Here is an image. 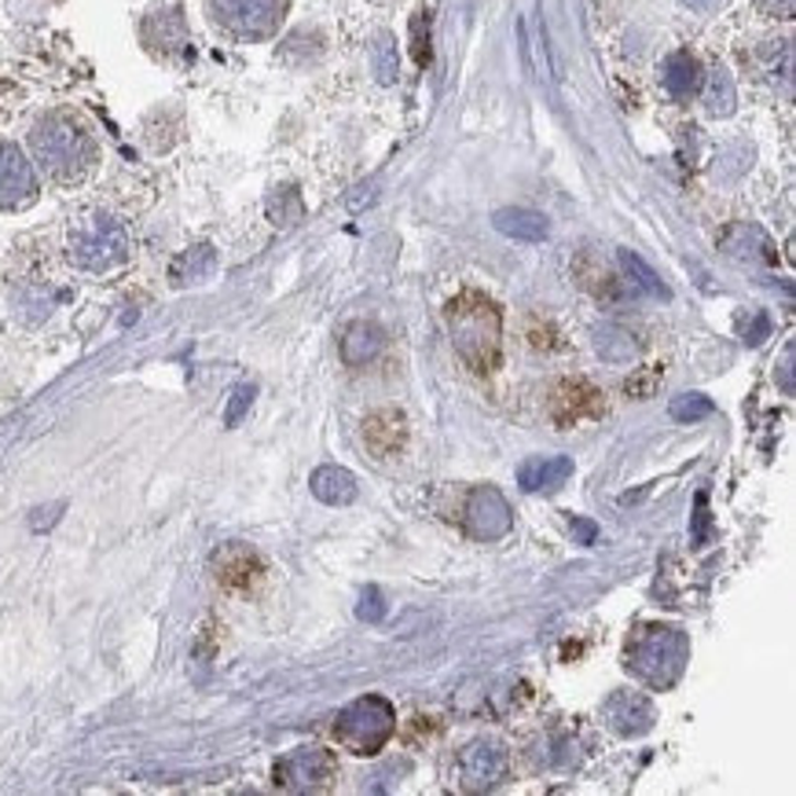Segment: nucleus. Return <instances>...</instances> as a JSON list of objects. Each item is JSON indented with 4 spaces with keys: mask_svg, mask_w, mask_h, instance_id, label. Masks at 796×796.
Listing matches in <instances>:
<instances>
[{
    "mask_svg": "<svg viewBox=\"0 0 796 796\" xmlns=\"http://www.w3.org/2000/svg\"><path fill=\"white\" fill-rule=\"evenodd\" d=\"M34 162L56 184H81L96 169V140L78 118L67 111H52L30 129Z\"/></svg>",
    "mask_w": 796,
    "mask_h": 796,
    "instance_id": "f257e3e1",
    "label": "nucleus"
},
{
    "mask_svg": "<svg viewBox=\"0 0 796 796\" xmlns=\"http://www.w3.org/2000/svg\"><path fill=\"white\" fill-rule=\"evenodd\" d=\"M452 345L460 360L477 375H488L499 364V338H504V320L499 309L482 294H466L452 305Z\"/></svg>",
    "mask_w": 796,
    "mask_h": 796,
    "instance_id": "f03ea898",
    "label": "nucleus"
},
{
    "mask_svg": "<svg viewBox=\"0 0 796 796\" xmlns=\"http://www.w3.org/2000/svg\"><path fill=\"white\" fill-rule=\"evenodd\" d=\"M690 661V639L672 624H646L628 642V668L653 690H668L679 683Z\"/></svg>",
    "mask_w": 796,
    "mask_h": 796,
    "instance_id": "7ed1b4c3",
    "label": "nucleus"
},
{
    "mask_svg": "<svg viewBox=\"0 0 796 796\" xmlns=\"http://www.w3.org/2000/svg\"><path fill=\"white\" fill-rule=\"evenodd\" d=\"M393 730H397V708L378 694L356 697L334 716L338 745L349 749L353 756H375V752L386 749Z\"/></svg>",
    "mask_w": 796,
    "mask_h": 796,
    "instance_id": "20e7f679",
    "label": "nucleus"
},
{
    "mask_svg": "<svg viewBox=\"0 0 796 796\" xmlns=\"http://www.w3.org/2000/svg\"><path fill=\"white\" fill-rule=\"evenodd\" d=\"M70 261L81 272H114L118 265H125L129 257V235L122 221L107 213H89L70 228Z\"/></svg>",
    "mask_w": 796,
    "mask_h": 796,
    "instance_id": "39448f33",
    "label": "nucleus"
},
{
    "mask_svg": "<svg viewBox=\"0 0 796 796\" xmlns=\"http://www.w3.org/2000/svg\"><path fill=\"white\" fill-rule=\"evenodd\" d=\"M290 0H210L213 23L239 41L272 37L287 15Z\"/></svg>",
    "mask_w": 796,
    "mask_h": 796,
    "instance_id": "423d86ee",
    "label": "nucleus"
},
{
    "mask_svg": "<svg viewBox=\"0 0 796 796\" xmlns=\"http://www.w3.org/2000/svg\"><path fill=\"white\" fill-rule=\"evenodd\" d=\"M272 778L287 793H316V789H327V785L338 778V760L320 745H305L287 752V756L276 763Z\"/></svg>",
    "mask_w": 796,
    "mask_h": 796,
    "instance_id": "0eeeda50",
    "label": "nucleus"
},
{
    "mask_svg": "<svg viewBox=\"0 0 796 796\" xmlns=\"http://www.w3.org/2000/svg\"><path fill=\"white\" fill-rule=\"evenodd\" d=\"M463 526L474 540H485V543L504 540L510 532V526H515V515H510L507 496L499 493L496 485H477L474 493L466 496Z\"/></svg>",
    "mask_w": 796,
    "mask_h": 796,
    "instance_id": "6e6552de",
    "label": "nucleus"
},
{
    "mask_svg": "<svg viewBox=\"0 0 796 796\" xmlns=\"http://www.w3.org/2000/svg\"><path fill=\"white\" fill-rule=\"evenodd\" d=\"M510 756L504 745L496 741H471L460 752V774H463V789L471 793H488L507 778Z\"/></svg>",
    "mask_w": 796,
    "mask_h": 796,
    "instance_id": "1a4fd4ad",
    "label": "nucleus"
},
{
    "mask_svg": "<svg viewBox=\"0 0 796 796\" xmlns=\"http://www.w3.org/2000/svg\"><path fill=\"white\" fill-rule=\"evenodd\" d=\"M37 199V173L15 144L0 140V210H23Z\"/></svg>",
    "mask_w": 796,
    "mask_h": 796,
    "instance_id": "9d476101",
    "label": "nucleus"
},
{
    "mask_svg": "<svg viewBox=\"0 0 796 796\" xmlns=\"http://www.w3.org/2000/svg\"><path fill=\"white\" fill-rule=\"evenodd\" d=\"M602 719H606V727L613 730V734L639 738V734H646V730H653V723H657V708H653V701L646 694L617 690V694L606 697Z\"/></svg>",
    "mask_w": 796,
    "mask_h": 796,
    "instance_id": "9b49d317",
    "label": "nucleus"
},
{
    "mask_svg": "<svg viewBox=\"0 0 796 796\" xmlns=\"http://www.w3.org/2000/svg\"><path fill=\"white\" fill-rule=\"evenodd\" d=\"M518 41H521V59H526V67L537 74L540 81H559V63H554V56H551L548 23H543L540 12L521 15Z\"/></svg>",
    "mask_w": 796,
    "mask_h": 796,
    "instance_id": "f8f14e48",
    "label": "nucleus"
},
{
    "mask_svg": "<svg viewBox=\"0 0 796 796\" xmlns=\"http://www.w3.org/2000/svg\"><path fill=\"white\" fill-rule=\"evenodd\" d=\"M573 477L570 455H537L518 466V485L526 493H559V488Z\"/></svg>",
    "mask_w": 796,
    "mask_h": 796,
    "instance_id": "ddd939ff",
    "label": "nucleus"
},
{
    "mask_svg": "<svg viewBox=\"0 0 796 796\" xmlns=\"http://www.w3.org/2000/svg\"><path fill=\"white\" fill-rule=\"evenodd\" d=\"M598 405H602V397L587 386V382H565V386L554 393V400H551V416L559 427H573L576 419H584V416H595Z\"/></svg>",
    "mask_w": 796,
    "mask_h": 796,
    "instance_id": "4468645a",
    "label": "nucleus"
},
{
    "mask_svg": "<svg viewBox=\"0 0 796 796\" xmlns=\"http://www.w3.org/2000/svg\"><path fill=\"white\" fill-rule=\"evenodd\" d=\"M382 345H386V331H382L378 323L356 320L349 323L342 334V360L349 367H364L382 353Z\"/></svg>",
    "mask_w": 796,
    "mask_h": 796,
    "instance_id": "2eb2a0df",
    "label": "nucleus"
},
{
    "mask_svg": "<svg viewBox=\"0 0 796 796\" xmlns=\"http://www.w3.org/2000/svg\"><path fill=\"white\" fill-rule=\"evenodd\" d=\"M405 433L408 430H405V416H400V411H375V416L364 422V438L378 460H386V455L405 449Z\"/></svg>",
    "mask_w": 796,
    "mask_h": 796,
    "instance_id": "dca6fc26",
    "label": "nucleus"
},
{
    "mask_svg": "<svg viewBox=\"0 0 796 796\" xmlns=\"http://www.w3.org/2000/svg\"><path fill=\"white\" fill-rule=\"evenodd\" d=\"M312 496L327 507H349L356 499V477L345 471V466H320L312 474Z\"/></svg>",
    "mask_w": 796,
    "mask_h": 796,
    "instance_id": "f3484780",
    "label": "nucleus"
},
{
    "mask_svg": "<svg viewBox=\"0 0 796 796\" xmlns=\"http://www.w3.org/2000/svg\"><path fill=\"white\" fill-rule=\"evenodd\" d=\"M661 81L675 100H686V96L701 92V81H705L701 63H697L690 52H672L668 63H664V70H661Z\"/></svg>",
    "mask_w": 796,
    "mask_h": 796,
    "instance_id": "a211bd4d",
    "label": "nucleus"
},
{
    "mask_svg": "<svg viewBox=\"0 0 796 796\" xmlns=\"http://www.w3.org/2000/svg\"><path fill=\"white\" fill-rule=\"evenodd\" d=\"M493 224L507 239H518V243H543L548 239V217L537 210H499Z\"/></svg>",
    "mask_w": 796,
    "mask_h": 796,
    "instance_id": "6ab92c4d",
    "label": "nucleus"
},
{
    "mask_svg": "<svg viewBox=\"0 0 796 796\" xmlns=\"http://www.w3.org/2000/svg\"><path fill=\"white\" fill-rule=\"evenodd\" d=\"M213 565H217V581H221L224 587H250L261 573L257 559L246 548H224L213 559Z\"/></svg>",
    "mask_w": 796,
    "mask_h": 796,
    "instance_id": "aec40b11",
    "label": "nucleus"
},
{
    "mask_svg": "<svg viewBox=\"0 0 796 796\" xmlns=\"http://www.w3.org/2000/svg\"><path fill=\"white\" fill-rule=\"evenodd\" d=\"M217 257H213V246H191L188 254H180L173 261V283L177 287H188V283H199L213 272Z\"/></svg>",
    "mask_w": 796,
    "mask_h": 796,
    "instance_id": "412c9836",
    "label": "nucleus"
},
{
    "mask_svg": "<svg viewBox=\"0 0 796 796\" xmlns=\"http://www.w3.org/2000/svg\"><path fill=\"white\" fill-rule=\"evenodd\" d=\"M617 261H620V268L628 272V279L635 283L642 294H650V298H668V287H664L657 272H653L639 254H631V250H620Z\"/></svg>",
    "mask_w": 796,
    "mask_h": 796,
    "instance_id": "4be33fe9",
    "label": "nucleus"
},
{
    "mask_svg": "<svg viewBox=\"0 0 796 796\" xmlns=\"http://www.w3.org/2000/svg\"><path fill=\"white\" fill-rule=\"evenodd\" d=\"M595 345H598V353H602L606 360H613V364H631L639 353V345L631 342V334L620 331V327H602L595 338Z\"/></svg>",
    "mask_w": 796,
    "mask_h": 796,
    "instance_id": "5701e85b",
    "label": "nucleus"
},
{
    "mask_svg": "<svg viewBox=\"0 0 796 796\" xmlns=\"http://www.w3.org/2000/svg\"><path fill=\"white\" fill-rule=\"evenodd\" d=\"M705 107L708 114H730L734 111V81H730L727 70H712L705 89Z\"/></svg>",
    "mask_w": 796,
    "mask_h": 796,
    "instance_id": "b1692460",
    "label": "nucleus"
},
{
    "mask_svg": "<svg viewBox=\"0 0 796 796\" xmlns=\"http://www.w3.org/2000/svg\"><path fill=\"white\" fill-rule=\"evenodd\" d=\"M672 419L679 422H697V419H708L716 411L712 397H705V393H683V397L672 400Z\"/></svg>",
    "mask_w": 796,
    "mask_h": 796,
    "instance_id": "393cba45",
    "label": "nucleus"
},
{
    "mask_svg": "<svg viewBox=\"0 0 796 796\" xmlns=\"http://www.w3.org/2000/svg\"><path fill=\"white\" fill-rule=\"evenodd\" d=\"M375 74L382 85L397 81V48H393L389 37H378V45H375Z\"/></svg>",
    "mask_w": 796,
    "mask_h": 796,
    "instance_id": "a878e982",
    "label": "nucleus"
},
{
    "mask_svg": "<svg viewBox=\"0 0 796 796\" xmlns=\"http://www.w3.org/2000/svg\"><path fill=\"white\" fill-rule=\"evenodd\" d=\"M356 617H360V620H367V624H378V620L386 617V602H382V592H378V587H367V592L360 595Z\"/></svg>",
    "mask_w": 796,
    "mask_h": 796,
    "instance_id": "bb28decb",
    "label": "nucleus"
},
{
    "mask_svg": "<svg viewBox=\"0 0 796 796\" xmlns=\"http://www.w3.org/2000/svg\"><path fill=\"white\" fill-rule=\"evenodd\" d=\"M250 400H254V386H239V389L232 393V400H228V411H224V422H228V427H235V422L246 416Z\"/></svg>",
    "mask_w": 796,
    "mask_h": 796,
    "instance_id": "cd10ccee",
    "label": "nucleus"
},
{
    "mask_svg": "<svg viewBox=\"0 0 796 796\" xmlns=\"http://www.w3.org/2000/svg\"><path fill=\"white\" fill-rule=\"evenodd\" d=\"M422 19H427V12H419L416 23H411V34H416V45H411V52H416L419 67H427V63H430V23H427V30H422Z\"/></svg>",
    "mask_w": 796,
    "mask_h": 796,
    "instance_id": "c85d7f7f",
    "label": "nucleus"
},
{
    "mask_svg": "<svg viewBox=\"0 0 796 796\" xmlns=\"http://www.w3.org/2000/svg\"><path fill=\"white\" fill-rule=\"evenodd\" d=\"M570 529L576 532V540L581 543H587V548H592V543L598 540V529H595V521H587V518H570Z\"/></svg>",
    "mask_w": 796,
    "mask_h": 796,
    "instance_id": "c756f323",
    "label": "nucleus"
},
{
    "mask_svg": "<svg viewBox=\"0 0 796 796\" xmlns=\"http://www.w3.org/2000/svg\"><path fill=\"white\" fill-rule=\"evenodd\" d=\"M793 356H796V345L789 342V345H785V356H782V389H785V393L796 389V386H793Z\"/></svg>",
    "mask_w": 796,
    "mask_h": 796,
    "instance_id": "7c9ffc66",
    "label": "nucleus"
},
{
    "mask_svg": "<svg viewBox=\"0 0 796 796\" xmlns=\"http://www.w3.org/2000/svg\"><path fill=\"white\" fill-rule=\"evenodd\" d=\"M59 510H63V507H45V510H37L41 518H34V529H37V532H41V529H48L52 521L59 518Z\"/></svg>",
    "mask_w": 796,
    "mask_h": 796,
    "instance_id": "2f4dec72",
    "label": "nucleus"
},
{
    "mask_svg": "<svg viewBox=\"0 0 796 796\" xmlns=\"http://www.w3.org/2000/svg\"><path fill=\"white\" fill-rule=\"evenodd\" d=\"M686 8H694V12H716V8H723L727 0H683Z\"/></svg>",
    "mask_w": 796,
    "mask_h": 796,
    "instance_id": "473e14b6",
    "label": "nucleus"
}]
</instances>
